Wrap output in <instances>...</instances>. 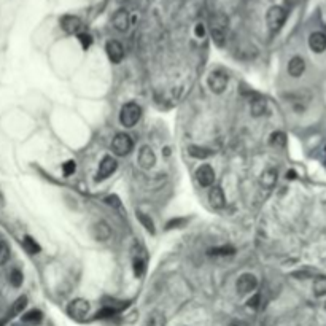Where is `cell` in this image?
I'll use <instances>...</instances> for the list:
<instances>
[{"instance_id":"cell-29","label":"cell","mask_w":326,"mask_h":326,"mask_svg":"<svg viewBox=\"0 0 326 326\" xmlns=\"http://www.w3.org/2000/svg\"><path fill=\"white\" fill-rule=\"evenodd\" d=\"M8 258H10V248H8L5 242L0 240V266H4Z\"/></svg>"},{"instance_id":"cell-32","label":"cell","mask_w":326,"mask_h":326,"mask_svg":"<svg viewBox=\"0 0 326 326\" xmlns=\"http://www.w3.org/2000/svg\"><path fill=\"white\" fill-rule=\"evenodd\" d=\"M10 282H12V285L16 286V288L23 285V274L20 272V270H16V269L13 270L12 275H10Z\"/></svg>"},{"instance_id":"cell-2","label":"cell","mask_w":326,"mask_h":326,"mask_svg":"<svg viewBox=\"0 0 326 326\" xmlns=\"http://www.w3.org/2000/svg\"><path fill=\"white\" fill-rule=\"evenodd\" d=\"M226 29H228V18L223 15H216L212 20V39L213 42L223 47L226 43Z\"/></svg>"},{"instance_id":"cell-13","label":"cell","mask_w":326,"mask_h":326,"mask_svg":"<svg viewBox=\"0 0 326 326\" xmlns=\"http://www.w3.org/2000/svg\"><path fill=\"white\" fill-rule=\"evenodd\" d=\"M93 237L99 242H107L112 237V229L105 221H99L93 226Z\"/></svg>"},{"instance_id":"cell-25","label":"cell","mask_w":326,"mask_h":326,"mask_svg":"<svg viewBox=\"0 0 326 326\" xmlns=\"http://www.w3.org/2000/svg\"><path fill=\"white\" fill-rule=\"evenodd\" d=\"M26 305H27V297L26 296L18 297V299L15 301V304H13V307H12V310H10V318H12V316H16L18 313H21Z\"/></svg>"},{"instance_id":"cell-21","label":"cell","mask_w":326,"mask_h":326,"mask_svg":"<svg viewBox=\"0 0 326 326\" xmlns=\"http://www.w3.org/2000/svg\"><path fill=\"white\" fill-rule=\"evenodd\" d=\"M266 108H267V104L264 99H255L250 105V112L253 116H261L266 113Z\"/></svg>"},{"instance_id":"cell-27","label":"cell","mask_w":326,"mask_h":326,"mask_svg":"<svg viewBox=\"0 0 326 326\" xmlns=\"http://www.w3.org/2000/svg\"><path fill=\"white\" fill-rule=\"evenodd\" d=\"M43 318V313L40 310H31V312H27L26 315H23V321L26 323H40Z\"/></svg>"},{"instance_id":"cell-37","label":"cell","mask_w":326,"mask_h":326,"mask_svg":"<svg viewBox=\"0 0 326 326\" xmlns=\"http://www.w3.org/2000/svg\"><path fill=\"white\" fill-rule=\"evenodd\" d=\"M229 326H247V324L243 323V321H232V323H231Z\"/></svg>"},{"instance_id":"cell-3","label":"cell","mask_w":326,"mask_h":326,"mask_svg":"<svg viewBox=\"0 0 326 326\" xmlns=\"http://www.w3.org/2000/svg\"><path fill=\"white\" fill-rule=\"evenodd\" d=\"M134 148V143L132 139L129 137L128 134H116L115 139L112 142V150L116 156H126L129 155Z\"/></svg>"},{"instance_id":"cell-4","label":"cell","mask_w":326,"mask_h":326,"mask_svg":"<svg viewBox=\"0 0 326 326\" xmlns=\"http://www.w3.org/2000/svg\"><path fill=\"white\" fill-rule=\"evenodd\" d=\"M266 20H267L269 29L272 31V32H278L280 29H282V26L285 24L286 12L283 10L282 7H272V8H269Z\"/></svg>"},{"instance_id":"cell-19","label":"cell","mask_w":326,"mask_h":326,"mask_svg":"<svg viewBox=\"0 0 326 326\" xmlns=\"http://www.w3.org/2000/svg\"><path fill=\"white\" fill-rule=\"evenodd\" d=\"M145 264H147V256H145L143 248H140V253L134 256V274L137 277H142L145 272Z\"/></svg>"},{"instance_id":"cell-12","label":"cell","mask_w":326,"mask_h":326,"mask_svg":"<svg viewBox=\"0 0 326 326\" xmlns=\"http://www.w3.org/2000/svg\"><path fill=\"white\" fill-rule=\"evenodd\" d=\"M139 164L142 169H151L156 164V155L150 147H143L139 153Z\"/></svg>"},{"instance_id":"cell-5","label":"cell","mask_w":326,"mask_h":326,"mask_svg":"<svg viewBox=\"0 0 326 326\" xmlns=\"http://www.w3.org/2000/svg\"><path fill=\"white\" fill-rule=\"evenodd\" d=\"M207 81H209V88H210L212 93L221 94V93H224L226 86H228V75L223 74V72H220V70H215L209 75V80Z\"/></svg>"},{"instance_id":"cell-38","label":"cell","mask_w":326,"mask_h":326,"mask_svg":"<svg viewBox=\"0 0 326 326\" xmlns=\"http://www.w3.org/2000/svg\"><path fill=\"white\" fill-rule=\"evenodd\" d=\"M288 178H294V172H288Z\"/></svg>"},{"instance_id":"cell-31","label":"cell","mask_w":326,"mask_h":326,"mask_svg":"<svg viewBox=\"0 0 326 326\" xmlns=\"http://www.w3.org/2000/svg\"><path fill=\"white\" fill-rule=\"evenodd\" d=\"M78 40H80V43H81V47H83V50H88L89 47H91V43H93L91 35L85 34V32L78 34Z\"/></svg>"},{"instance_id":"cell-35","label":"cell","mask_w":326,"mask_h":326,"mask_svg":"<svg viewBox=\"0 0 326 326\" xmlns=\"http://www.w3.org/2000/svg\"><path fill=\"white\" fill-rule=\"evenodd\" d=\"M204 34H205L204 26L202 24H197L196 26V35H197V37H204Z\"/></svg>"},{"instance_id":"cell-26","label":"cell","mask_w":326,"mask_h":326,"mask_svg":"<svg viewBox=\"0 0 326 326\" xmlns=\"http://www.w3.org/2000/svg\"><path fill=\"white\" fill-rule=\"evenodd\" d=\"M313 294L315 296H324L326 294V277H318L313 282Z\"/></svg>"},{"instance_id":"cell-6","label":"cell","mask_w":326,"mask_h":326,"mask_svg":"<svg viewBox=\"0 0 326 326\" xmlns=\"http://www.w3.org/2000/svg\"><path fill=\"white\" fill-rule=\"evenodd\" d=\"M88 312H89V302L86 299H81V297L74 299L67 307V313L75 320H83L88 315Z\"/></svg>"},{"instance_id":"cell-40","label":"cell","mask_w":326,"mask_h":326,"mask_svg":"<svg viewBox=\"0 0 326 326\" xmlns=\"http://www.w3.org/2000/svg\"><path fill=\"white\" fill-rule=\"evenodd\" d=\"M324 309H326V305H324Z\"/></svg>"},{"instance_id":"cell-34","label":"cell","mask_w":326,"mask_h":326,"mask_svg":"<svg viewBox=\"0 0 326 326\" xmlns=\"http://www.w3.org/2000/svg\"><path fill=\"white\" fill-rule=\"evenodd\" d=\"M258 305H259V294H255L248 301V307H251V309H258Z\"/></svg>"},{"instance_id":"cell-16","label":"cell","mask_w":326,"mask_h":326,"mask_svg":"<svg viewBox=\"0 0 326 326\" xmlns=\"http://www.w3.org/2000/svg\"><path fill=\"white\" fill-rule=\"evenodd\" d=\"M209 202L210 205L213 207V209H223V207L226 205V199H224V193H223V189L220 186H215L210 189V193H209Z\"/></svg>"},{"instance_id":"cell-11","label":"cell","mask_w":326,"mask_h":326,"mask_svg":"<svg viewBox=\"0 0 326 326\" xmlns=\"http://www.w3.org/2000/svg\"><path fill=\"white\" fill-rule=\"evenodd\" d=\"M61 26L67 34L78 35V34H81V31H83V23H81V20L77 16H64L61 20Z\"/></svg>"},{"instance_id":"cell-36","label":"cell","mask_w":326,"mask_h":326,"mask_svg":"<svg viewBox=\"0 0 326 326\" xmlns=\"http://www.w3.org/2000/svg\"><path fill=\"white\" fill-rule=\"evenodd\" d=\"M183 223H185V220H172V221H169L167 228H172V226H180V224H183Z\"/></svg>"},{"instance_id":"cell-9","label":"cell","mask_w":326,"mask_h":326,"mask_svg":"<svg viewBox=\"0 0 326 326\" xmlns=\"http://www.w3.org/2000/svg\"><path fill=\"white\" fill-rule=\"evenodd\" d=\"M105 50H107L108 58H110V61L113 62V64H120V62L123 61L124 50H123V45L118 40H108Z\"/></svg>"},{"instance_id":"cell-30","label":"cell","mask_w":326,"mask_h":326,"mask_svg":"<svg viewBox=\"0 0 326 326\" xmlns=\"http://www.w3.org/2000/svg\"><path fill=\"white\" fill-rule=\"evenodd\" d=\"M139 215V220H140V223L147 228L151 234L155 232V224H153V221H151V218L148 215H145V213H137Z\"/></svg>"},{"instance_id":"cell-18","label":"cell","mask_w":326,"mask_h":326,"mask_svg":"<svg viewBox=\"0 0 326 326\" xmlns=\"http://www.w3.org/2000/svg\"><path fill=\"white\" fill-rule=\"evenodd\" d=\"M259 182H261V186H264V188H267V189L274 188L275 183H277V170H274V169L264 170V172H262Z\"/></svg>"},{"instance_id":"cell-7","label":"cell","mask_w":326,"mask_h":326,"mask_svg":"<svg viewBox=\"0 0 326 326\" xmlns=\"http://www.w3.org/2000/svg\"><path fill=\"white\" fill-rule=\"evenodd\" d=\"M258 285V280L253 274H242L237 280V283H235V288H237V291L240 294H247V293H251L255 291V288Z\"/></svg>"},{"instance_id":"cell-1","label":"cell","mask_w":326,"mask_h":326,"mask_svg":"<svg viewBox=\"0 0 326 326\" xmlns=\"http://www.w3.org/2000/svg\"><path fill=\"white\" fill-rule=\"evenodd\" d=\"M140 116H142L140 105L135 104V102H128L121 108L120 121H121V124L124 126V128H134V126L139 123Z\"/></svg>"},{"instance_id":"cell-17","label":"cell","mask_w":326,"mask_h":326,"mask_svg":"<svg viewBox=\"0 0 326 326\" xmlns=\"http://www.w3.org/2000/svg\"><path fill=\"white\" fill-rule=\"evenodd\" d=\"M113 26H115V29L120 31V32L128 31V27H129V13L126 10H118L113 15Z\"/></svg>"},{"instance_id":"cell-14","label":"cell","mask_w":326,"mask_h":326,"mask_svg":"<svg viewBox=\"0 0 326 326\" xmlns=\"http://www.w3.org/2000/svg\"><path fill=\"white\" fill-rule=\"evenodd\" d=\"M309 47L313 53H323L326 50V34L313 32L309 37Z\"/></svg>"},{"instance_id":"cell-8","label":"cell","mask_w":326,"mask_h":326,"mask_svg":"<svg viewBox=\"0 0 326 326\" xmlns=\"http://www.w3.org/2000/svg\"><path fill=\"white\" fill-rule=\"evenodd\" d=\"M118 167V162L115 158L112 156H105L101 164H99V170H97V180H105L107 177H110L113 172Z\"/></svg>"},{"instance_id":"cell-39","label":"cell","mask_w":326,"mask_h":326,"mask_svg":"<svg viewBox=\"0 0 326 326\" xmlns=\"http://www.w3.org/2000/svg\"><path fill=\"white\" fill-rule=\"evenodd\" d=\"M5 323H4V320H0V326H4Z\"/></svg>"},{"instance_id":"cell-28","label":"cell","mask_w":326,"mask_h":326,"mask_svg":"<svg viewBox=\"0 0 326 326\" xmlns=\"http://www.w3.org/2000/svg\"><path fill=\"white\" fill-rule=\"evenodd\" d=\"M285 143H286V135L283 132H274L272 135H270V145H274V147L277 148H282L285 147Z\"/></svg>"},{"instance_id":"cell-23","label":"cell","mask_w":326,"mask_h":326,"mask_svg":"<svg viewBox=\"0 0 326 326\" xmlns=\"http://www.w3.org/2000/svg\"><path fill=\"white\" fill-rule=\"evenodd\" d=\"M234 253H235L234 247H231V245H223V247L212 248V250L209 251V255H212V256H231V255H234Z\"/></svg>"},{"instance_id":"cell-41","label":"cell","mask_w":326,"mask_h":326,"mask_svg":"<svg viewBox=\"0 0 326 326\" xmlns=\"http://www.w3.org/2000/svg\"><path fill=\"white\" fill-rule=\"evenodd\" d=\"M324 151H326V148H324Z\"/></svg>"},{"instance_id":"cell-15","label":"cell","mask_w":326,"mask_h":326,"mask_svg":"<svg viewBox=\"0 0 326 326\" xmlns=\"http://www.w3.org/2000/svg\"><path fill=\"white\" fill-rule=\"evenodd\" d=\"M304 70H305V62L302 58L294 56V58H291V61L288 62V74L293 78H299L304 74Z\"/></svg>"},{"instance_id":"cell-33","label":"cell","mask_w":326,"mask_h":326,"mask_svg":"<svg viewBox=\"0 0 326 326\" xmlns=\"http://www.w3.org/2000/svg\"><path fill=\"white\" fill-rule=\"evenodd\" d=\"M75 170H77V164H75V161H67L66 164L62 166V172H64V175H72Z\"/></svg>"},{"instance_id":"cell-24","label":"cell","mask_w":326,"mask_h":326,"mask_svg":"<svg viewBox=\"0 0 326 326\" xmlns=\"http://www.w3.org/2000/svg\"><path fill=\"white\" fill-rule=\"evenodd\" d=\"M164 324H166V316H164V313H161V312H153V313L148 316L147 326H164Z\"/></svg>"},{"instance_id":"cell-10","label":"cell","mask_w":326,"mask_h":326,"mask_svg":"<svg viewBox=\"0 0 326 326\" xmlns=\"http://www.w3.org/2000/svg\"><path fill=\"white\" fill-rule=\"evenodd\" d=\"M196 178L201 186H212L215 182V172L209 164H204L196 170Z\"/></svg>"},{"instance_id":"cell-22","label":"cell","mask_w":326,"mask_h":326,"mask_svg":"<svg viewBox=\"0 0 326 326\" xmlns=\"http://www.w3.org/2000/svg\"><path fill=\"white\" fill-rule=\"evenodd\" d=\"M23 245H24V250L29 253V255H37V253H40V245L31 237V235H26L24 240H23Z\"/></svg>"},{"instance_id":"cell-20","label":"cell","mask_w":326,"mask_h":326,"mask_svg":"<svg viewBox=\"0 0 326 326\" xmlns=\"http://www.w3.org/2000/svg\"><path fill=\"white\" fill-rule=\"evenodd\" d=\"M188 153L196 159H205V158H210L213 155V151L210 148L197 147V145H191V147L188 148Z\"/></svg>"}]
</instances>
